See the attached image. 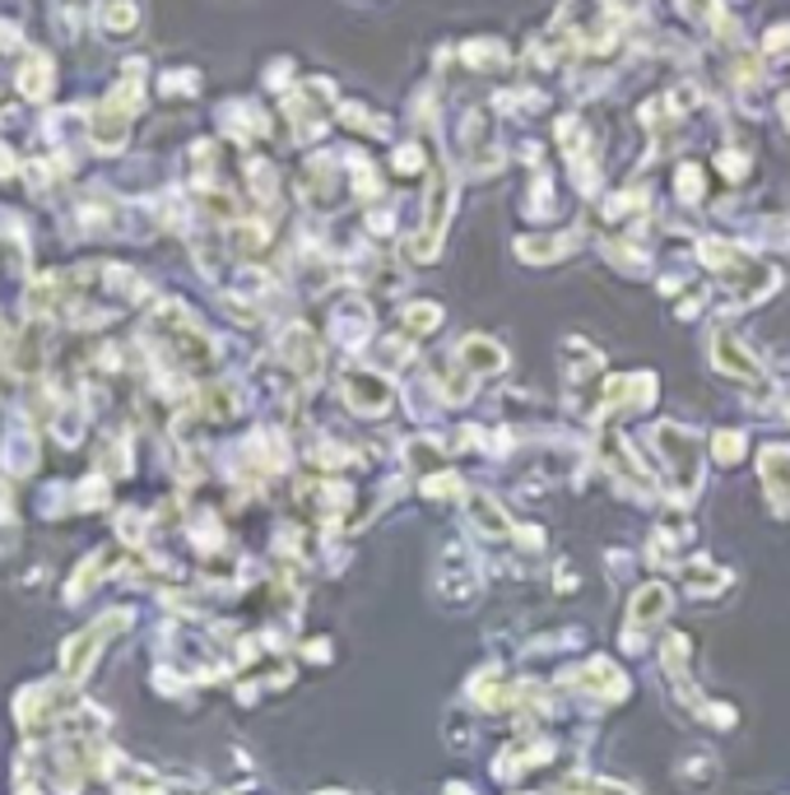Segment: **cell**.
Masks as SVG:
<instances>
[{
  "instance_id": "5b68a950",
  "label": "cell",
  "mask_w": 790,
  "mask_h": 795,
  "mask_svg": "<svg viewBox=\"0 0 790 795\" xmlns=\"http://www.w3.org/2000/svg\"><path fill=\"white\" fill-rule=\"evenodd\" d=\"M438 321H442L438 307H409V313H405V326H409V331H428V326H438Z\"/></svg>"
},
{
  "instance_id": "3957f363",
  "label": "cell",
  "mask_w": 790,
  "mask_h": 795,
  "mask_svg": "<svg viewBox=\"0 0 790 795\" xmlns=\"http://www.w3.org/2000/svg\"><path fill=\"white\" fill-rule=\"evenodd\" d=\"M470 516H474V526H479L484 535H498V540H503V535H511V526L503 521V512L493 508V502H488L484 493H474V498H470Z\"/></svg>"
},
{
  "instance_id": "6da1fadb",
  "label": "cell",
  "mask_w": 790,
  "mask_h": 795,
  "mask_svg": "<svg viewBox=\"0 0 790 795\" xmlns=\"http://www.w3.org/2000/svg\"><path fill=\"white\" fill-rule=\"evenodd\" d=\"M345 400L359 414H382L386 400H391V386L382 377H372V373H349L345 377Z\"/></svg>"
},
{
  "instance_id": "277c9868",
  "label": "cell",
  "mask_w": 790,
  "mask_h": 795,
  "mask_svg": "<svg viewBox=\"0 0 790 795\" xmlns=\"http://www.w3.org/2000/svg\"><path fill=\"white\" fill-rule=\"evenodd\" d=\"M665 610V591L661 587H651L637 595V605H632V624H646V618H656Z\"/></svg>"
},
{
  "instance_id": "7a4b0ae2",
  "label": "cell",
  "mask_w": 790,
  "mask_h": 795,
  "mask_svg": "<svg viewBox=\"0 0 790 795\" xmlns=\"http://www.w3.org/2000/svg\"><path fill=\"white\" fill-rule=\"evenodd\" d=\"M711 354H716V363L725 367V373H735V377H758V363L748 359L735 340H716V344H711Z\"/></svg>"
}]
</instances>
